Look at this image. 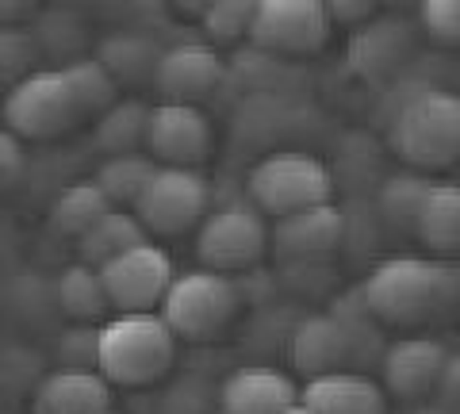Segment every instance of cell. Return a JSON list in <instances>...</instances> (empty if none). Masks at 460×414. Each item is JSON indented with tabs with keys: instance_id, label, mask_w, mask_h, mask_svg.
Instances as JSON below:
<instances>
[{
	"instance_id": "cell-1",
	"label": "cell",
	"mask_w": 460,
	"mask_h": 414,
	"mask_svg": "<svg viewBox=\"0 0 460 414\" xmlns=\"http://www.w3.org/2000/svg\"><path fill=\"white\" fill-rule=\"evenodd\" d=\"M361 295L376 322L419 326L456 304L460 277L456 269L426 261V257H387L365 277Z\"/></svg>"
},
{
	"instance_id": "cell-2",
	"label": "cell",
	"mask_w": 460,
	"mask_h": 414,
	"mask_svg": "<svg viewBox=\"0 0 460 414\" xmlns=\"http://www.w3.org/2000/svg\"><path fill=\"white\" fill-rule=\"evenodd\" d=\"M387 142L419 173L460 165V96L438 84H414L387 119Z\"/></svg>"
},
{
	"instance_id": "cell-3",
	"label": "cell",
	"mask_w": 460,
	"mask_h": 414,
	"mask_svg": "<svg viewBox=\"0 0 460 414\" xmlns=\"http://www.w3.org/2000/svg\"><path fill=\"white\" fill-rule=\"evenodd\" d=\"M177 365V334L157 315H115L100 326V368L111 388H146Z\"/></svg>"
},
{
	"instance_id": "cell-4",
	"label": "cell",
	"mask_w": 460,
	"mask_h": 414,
	"mask_svg": "<svg viewBox=\"0 0 460 414\" xmlns=\"http://www.w3.org/2000/svg\"><path fill=\"white\" fill-rule=\"evenodd\" d=\"M334 196V173L307 150H272L246 173V199L261 216L284 219L307 207H323Z\"/></svg>"
},
{
	"instance_id": "cell-5",
	"label": "cell",
	"mask_w": 460,
	"mask_h": 414,
	"mask_svg": "<svg viewBox=\"0 0 460 414\" xmlns=\"http://www.w3.org/2000/svg\"><path fill=\"white\" fill-rule=\"evenodd\" d=\"M242 304H246V295H242L234 277L211 273V269H189L172 280L157 315L184 341H211L238 319Z\"/></svg>"
},
{
	"instance_id": "cell-6",
	"label": "cell",
	"mask_w": 460,
	"mask_h": 414,
	"mask_svg": "<svg viewBox=\"0 0 460 414\" xmlns=\"http://www.w3.org/2000/svg\"><path fill=\"white\" fill-rule=\"evenodd\" d=\"M272 246V231L265 216L250 199L246 204H223L199 223L196 231V261L211 273H250Z\"/></svg>"
},
{
	"instance_id": "cell-7",
	"label": "cell",
	"mask_w": 460,
	"mask_h": 414,
	"mask_svg": "<svg viewBox=\"0 0 460 414\" xmlns=\"http://www.w3.org/2000/svg\"><path fill=\"white\" fill-rule=\"evenodd\" d=\"M81 123V108L62 69H35L8 89L4 131L16 138H58Z\"/></svg>"
},
{
	"instance_id": "cell-8",
	"label": "cell",
	"mask_w": 460,
	"mask_h": 414,
	"mask_svg": "<svg viewBox=\"0 0 460 414\" xmlns=\"http://www.w3.org/2000/svg\"><path fill=\"white\" fill-rule=\"evenodd\" d=\"M146 234L177 238L184 231H199V223L211 216V184L199 169H169L162 165L150 181V189L131 207Z\"/></svg>"
},
{
	"instance_id": "cell-9",
	"label": "cell",
	"mask_w": 460,
	"mask_h": 414,
	"mask_svg": "<svg viewBox=\"0 0 460 414\" xmlns=\"http://www.w3.org/2000/svg\"><path fill=\"white\" fill-rule=\"evenodd\" d=\"M100 277H104L115 315H154V307L162 311L172 280L181 273L157 242H142V246L108 261L100 269Z\"/></svg>"
},
{
	"instance_id": "cell-10",
	"label": "cell",
	"mask_w": 460,
	"mask_h": 414,
	"mask_svg": "<svg viewBox=\"0 0 460 414\" xmlns=\"http://www.w3.org/2000/svg\"><path fill=\"white\" fill-rule=\"evenodd\" d=\"M330 27H334V16L323 0H257L250 39L257 50L304 58L326 47Z\"/></svg>"
},
{
	"instance_id": "cell-11",
	"label": "cell",
	"mask_w": 460,
	"mask_h": 414,
	"mask_svg": "<svg viewBox=\"0 0 460 414\" xmlns=\"http://www.w3.org/2000/svg\"><path fill=\"white\" fill-rule=\"evenodd\" d=\"M211 119L204 108L192 104H157L150 111V131H146V150L157 165L169 169H196L208 162L211 154Z\"/></svg>"
},
{
	"instance_id": "cell-12",
	"label": "cell",
	"mask_w": 460,
	"mask_h": 414,
	"mask_svg": "<svg viewBox=\"0 0 460 414\" xmlns=\"http://www.w3.org/2000/svg\"><path fill=\"white\" fill-rule=\"evenodd\" d=\"M223 74L226 66L208 42H177V47H165L162 62H157L154 92L162 96V104L199 108V100H208L219 89Z\"/></svg>"
},
{
	"instance_id": "cell-13",
	"label": "cell",
	"mask_w": 460,
	"mask_h": 414,
	"mask_svg": "<svg viewBox=\"0 0 460 414\" xmlns=\"http://www.w3.org/2000/svg\"><path fill=\"white\" fill-rule=\"evenodd\" d=\"M449 365V349L434 338H399L387 346L380 361V383L387 395L402 403H422L426 395L438 392L441 373Z\"/></svg>"
},
{
	"instance_id": "cell-14",
	"label": "cell",
	"mask_w": 460,
	"mask_h": 414,
	"mask_svg": "<svg viewBox=\"0 0 460 414\" xmlns=\"http://www.w3.org/2000/svg\"><path fill=\"white\" fill-rule=\"evenodd\" d=\"M288 361L307 380L345 373L357 365L353 334L338 315H304L288 334Z\"/></svg>"
},
{
	"instance_id": "cell-15",
	"label": "cell",
	"mask_w": 460,
	"mask_h": 414,
	"mask_svg": "<svg viewBox=\"0 0 460 414\" xmlns=\"http://www.w3.org/2000/svg\"><path fill=\"white\" fill-rule=\"evenodd\" d=\"M215 399H219L223 414H284L304 399V388H296L292 373H284V368L253 361L234 368L219 383Z\"/></svg>"
},
{
	"instance_id": "cell-16",
	"label": "cell",
	"mask_w": 460,
	"mask_h": 414,
	"mask_svg": "<svg viewBox=\"0 0 460 414\" xmlns=\"http://www.w3.org/2000/svg\"><path fill=\"white\" fill-rule=\"evenodd\" d=\"M345 238V216L334 204L307 207L296 216H284L272 226V250L284 261H323Z\"/></svg>"
},
{
	"instance_id": "cell-17",
	"label": "cell",
	"mask_w": 460,
	"mask_h": 414,
	"mask_svg": "<svg viewBox=\"0 0 460 414\" xmlns=\"http://www.w3.org/2000/svg\"><path fill=\"white\" fill-rule=\"evenodd\" d=\"M311 414H387V388L368 373L345 368L304 383L299 399Z\"/></svg>"
},
{
	"instance_id": "cell-18",
	"label": "cell",
	"mask_w": 460,
	"mask_h": 414,
	"mask_svg": "<svg viewBox=\"0 0 460 414\" xmlns=\"http://www.w3.org/2000/svg\"><path fill=\"white\" fill-rule=\"evenodd\" d=\"M111 410V383L100 373L58 368L31 392V414H104Z\"/></svg>"
},
{
	"instance_id": "cell-19",
	"label": "cell",
	"mask_w": 460,
	"mask_h": 414,
	"mask_svg": "<svg viewBox=\"0 0 460 414\" xmlns=\"http://www.w3.org/2000/svg\"><path fill=\"white\" fill-rule=\"evenodd\" d=\"M54 299H58V311H62L66 319H74L77 326H89L111 311V295L104 288V277H100V269L84 265V261H74L58 273Z\"/></svg>"
},
{
	"instance_id": "cell-20",
	"label": "cell",
	"mask_w": 460,
	"mask_h": 414,
	"mask_svg": "<svg viewBox=\"0 0 460 414\" xmlns=\"http://www.w3.org/2000/svg\"><path fill=\"white\" fill-rule=\"evenodd\" d=\"M414 234L426 250L445 253V257H456L460 253V184H434L422 204V216Z\"/></svg>"
},
{
	"instance_id": "cell-21",
	"label": "cell",
	"mask_w": 460,
	"mask_h": 414,
	"mask_svg": "<svg viewBox=\"0 0 460 414\" xmlns=\"http://www.w3.org/2000/svg\"><path fill=\"white\" fill-rule=\"evenodd\" d=\"M142 242H150L146 238V226L138 223L135 211H119V207H111L104 219H100L89 234H84L77 242V261L84 265H93V269H104L108 261H115V257H123L127 250H135L142 246Z\"/></svg>"
},
{
	"instance_id": "cell-22",
	"label": "cell",
	"mask_w": 460,
	"mask_h": 414,
	"mask_svg": "<svg viewBox=\"0 0 460 414\" xmlns=\"http://www.w3.org/2000/svg\"><path fill=\"white\" fill-rule=\"evenodd\" d=\"M108 211H111V199L100 192V184L81 181V184H69V189L58 192V199L50 204V226L58 234L81 242Z\"/></svg>"
},
{
	"instance_id": "cell-23",
	"label": "cell",
	"mask_w": 460,
	"mask_h": 414,
	"mask_svg": "<svg viewBox=\"0 0 460 414\" xmlns=\"http://www.w3.org/2000/svg\"><path fill=\"white\" fill-rule=\"evenodd\" d=\"M62 74L81 108V119H100L104 111L119 104V81L111 77V69L100 58H74L62 66Z\"/></svg>"
},
{
	"instance_id": "cell-24",
	"label": "cell",
	"mask_w": 460,
	"mask_h": 414,
	"mask_svg": "<svg viewBox=\"0 0 460 414\" xmlns=\"http://www.w3.org/2000/svg\"><path fill=\"white\" fill-rule=\"evenodd\" d=\"M150 111L138 100H119L111 111L96 119L93 127V142L96 150H104L108 158H119V154H138V142H146L150 131Z\"/></svg>"
},
{
	"instance_id": "cell-25",
	"label": "cell",
	"mask_w": 460,
	"mask_h": 414,
	"mask_svg": "<svg viewBox=\"0 0 460 414\" xmlns=\"http://www.w3.org/2000/svg\"><path fill=\"white\" fill-rule=\"evenodd\" d=\"M157 165L150 154H119V158H104L96 169V184H100V192H104L111 199V207L115 204H138L142 192L150 189V181L157 173Z\"/></svg>"
},
{
	"instance_id": "cell-26",
	"label": "cell",
	"mask_w": 460,
	"mask_h": 414,
	"mask_svg": "<svg viewBox=\"0 0 460 414\" xmlns=\"http://www.w3.org/2000/svg\"><path fill=\"white\" fill-rule=\"evenodd\" d=\"M162 47L146 35H135V31H123V35H111L104 47H100L96 58L111 69L115 81H154L157 74V62H162Z\"/></svg>"
},
{
	"instance_id": "cell-27",
	"label": "cell",
	"mask_w": 460,
	"mask_h": 414,
	"mask_svg": "<svg viewBox=\"0 0 460 414\" xmlns=\"http://www.w3.org/2000/svg\"><path fill=\"white\" fill-rule=\"evenodd\" d=\"M429 189H434V181H426L422 173H395L384 181L380 189V219L387 226H395V231H414L419 226V216H422V204Z\"/></svg>"
},
{
	"instance_id": "cell-28",
	"label": "cell",
	"mask_w": 460,
	"mask_h": 414,
	"mask_svg": "<svg viewBox=\"0 0 460 414\" xmlns=\"http://www.w3.org/2000/svg\"><path fill=\"white\" fill-rule=\"evenodd\" d=\"M253 12H257V0H215L204 12V27L215 42H234L242 35H250V23H253Z\"/></svg>"
},
{
	"instance_id": "cell-29",
	"label": "cell",
	"mask_w": 460,
	"mask_h": 414,
	"mask_svg": "<svg viewBox=\"0 0 460 414\" xmlns=\"http://www.w3.org/2000/svg\"><path fill=\"white\" fill-rule=\"evenodd\" d=\"M58 365L77 368V373H96L100 368V330L93 326H69L58 334Z\"/></svg>"
},
{
	"instance_id": "cell-30",
	"label": "cell",
	"mask_w": 460,
	"mask_h": 414,
	"mask_svg": "<svg viewBox=\"0 0 460 414\" xmlns=\"http://www.w3.org/2000/svg\"><path fill=\"white\" fill-rule=\"evenodd\" d=\"M422 31L441 47L460 50V0H426L419 8Z\"/></svg>"
},
{
	"instance_id": "cell-31",
	"label": "cell",
	"mask_w": 460,
	"mask_h": 414,
	"mask_svg": "<svg viewBox=\"0 0 460 414\" xmlns=\"http://www.w3.org/2000/svg\"><path fill=\"white\" fill-rule=\"evenodd\" d=\"M434 395H438V407L460 414V353H449V365H445Z\"/></svg>"
},
{
	"instance_id": "cell-32",
	"label": "cell",
	"mask_w": 460,
	"mask_h": 414,
	"mask_svg": "<svg viewBox=\"0 0 460 414\" xmlns=\"http://www.w3.org/2000/svg\"><path fill=\"white\" fill-rule=\"evenodd\" d=\"M0 146H4V184L20 181V169H23V150L12 131H4V138H0Z\"/></svg>"
},
{
	"instance_id": "cell-33",
	"label": "cell",
	"mask_w": 460,
	"mask_h": 414,
	"mask_svg": "<svg viewBox=\"0 0 460 414\" xmlns=\"http://www.w3.org/2000/svg\"><path fill=\"white\" fill-rule=\"evenodd\" d=\"M372 12H376V4H365V0H361V4H330V16H334V23L341 20V23H349V27L368 20Z\"/></svg>"
},
{
	"instance_id": "cell-34",
	"label": "cell",
	"mask_w": 460,
	"mask_h": 414,
	"mask_svg": "<svg viewBox=\"0 0 460 414\" xmlns=\"http://www.w3.org/2000/svg\"><path fill=\"white\" fill-rule=\"evenodd\" d=\"M411 414H453V410H445V407H419V410H411Z\"/></svg>"
},
{
	"instance_id": "cell-35",
	"label": "cell",
	"mask_w": 460,
	"mask_h": 414,
	"mask_svg": "<svg viewBox=\"0 0 460 414\" xmlns=\"http://www.w3.org/2000/svg\"><path fill=\"white\" fill-rule=\"evenodd\" d=\"M284 414H311V410H307V407H304V403H296V407H292V410H284Z\"/></svg>"
},
{
	"instance_id": "cell-36",
	"label": "cell",
	"mask_w": 460,
	"mask_h": 414,
	"mask_svg": "<svg viewBox=\"0 0 460 414\" xmlns=\"http://www.w3.org/2000/svg\"><path fill=\"white\" fill-rule=\"evenodd\" d=\"M104 414H119V410H104Z\"/></svg>"
}]
</instances>
